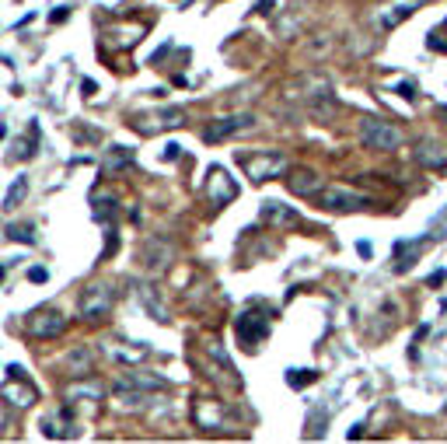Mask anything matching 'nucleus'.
<instances>
[{"label": "nucleus", "mask_w": 447, "mask_h": 444, "mask_svg": "<svg viewBox=\"0 0 447 444\" xmlns=\"http://www.w3.org/2000/svg\"><path fill=\"white\" fill-rule=\"evenodd\" d=\"M360 144H364L367 151H384V154H392V151H399V147L406 144V133H402L395 122L364 116V120H360Z\"/></svg>", "instance_id": "obj_1"}, {"label": "nucleus", "mask_w": 447, "mask_h": 444, "mask_svg": "<svg viewBox=\"0 0 447 444\" xmlns=\"http://www.w3.org/2000/svg\"><path fill=\"white\" fill-rule=\"evenodd\" d=\"M112 305H116V294L109 283H91L87 290L81 294V319L87 325L105 322L112 315Z\"/></svg>", "instance_id": "obj_2"}, {"label": "nucleus", "mask_w": 447, "mask_h": 444, "mask_svg": "<svg viewBox=\"0 0 447 444\" xmlns=\"http://www.w3.org/2000/svg\"><path fill=\"white\" fill-rule=\"evenodd\" d=\"M318 206L328 210V213H357V210H367L370 206V196L350 189V186H325L318 193Z\"/></svg>", "instance_id": "obj_3"}, {"label": "nucleus", "mask_w": 447, "mask_h": 444, "mask_svg": "<svg viewBox=\"0 0 447 444\" xmlns=\"http://www.w3.org/2000/svg\"><path fill=\"white\" fill-rule=\"evenodd\" d=\"M244 164V175L259 186V182H266V179H276V175H286V168H290V162H286L284 154H244L242 158Z\"/></svg>", "instance_id": "obj_4"}, {"label": "nucleus", "mask_w": 447, "mask_h": 444, "mask_svg": "<svg viewBox=\"0 0 447 444\" xmlns=\"http://www.w3.org/2000/svg\"><path fill=\"white\" fill-rule=\"evenodd\" d=\"M248 130H255V116H220V120H213L210 126L203 130V140L206 144H224V140H231V137H238V133H248Z\"/></svg>", "instance_id": "obj_5"}, {"label": "nucleus", "mask_w": 447, "mask_h": 444, "mask_svg": "<svg viewBox=\"0 0 447 444\" xmlns=\"http://www.w3.org/2000/svg\"><path fill=\"white\" fill-rule=\"evenodd\" d=\"M25 329H28V336H36V339H56V336L67 332V315H60L56 308H39V312L28 315Z\"/></svg>", "instance_id": "obj_6"}, {"label": "nucleus", "mask_w": 447, "mask_h": 444, "mask_svg": "<svg viewBox=\"0 0 447 444\" xmlns=\"http://www.w3.org/2000/svg\"><path fill=\"white\" fill-rule=\"evenodd\" d=\"M171 259H175V248H171L168 238H147V242L140 245V263L151 273H164L171 266Z\"/></svg>", "instance_id": "obj_7"}, {"label": "nucleus", "mask_w": 447, "mask_h": 444, "mask_svg": "<svg viewBox=\"0 0 447 444\" xmlns=\"http://www.w3.org/2000/svg\"><path fill=\"white\" fill-rule=\"evenodd\" d=\"M112 396H116V406H119L122 413H140V409H147V406L154 403V392L151 388H140V385H112Z\"/></svg>", "instance_id": "obj_8"}, {"label": "nucleus", "mask_w": 447, "mask_h": 444, "mask_svg": "<svg viewBox=\"0 0 447 444\" xmlns=\"http://www.w3.org/2000/svg\"><path fill=\"white\" fill-rule=\"evenodd\" d=\"M286 189L293 196H318L325 189V179L315 168H293V171H286Z\"/></svg>", "instance_id": "obj_9"}, {"label": "nucleus", "mask_w": 447, "mask_h": 444, "mask_svg": "<svg viewBox=\"0 0 447 444\" xmlns=\"http://www.w3.org/2000/svg\"><path fill=\"white\" fill-rule=\"evenodd\" d=\"M419 7H423V0H392V4H384V7L377 11V28H384V32L399 28V25H402L406 18H412Z\"/></svg>", "instance_id": "obj_10"}, {"label": "nucleus", "mask_w": 447, "mask_h": 444, "mask_svg": "<svg viewBox=\"0 0 447 444\" xmlns=\"http://www.w3.org/2000/svg\"><path fill=\"white\" fill-rule=\"evenodd\" d=\"M63 399L74 406V403H98V399H105V385L98 381V378H74L67 388H63Z\"/></svg>", "instance_id": "obj_11"}, {"label": "nucleus", "mask_w": 447, "mask_h": 444, "mask_svg": "<svg viewBox=\"0 0 447 444\" xmlns=\"http://www.w3.org/2000/svg\"><path fill=\"white\" fill-rule=\"evenodd\" d=\"M235 332H238V339H242L248 350H255V343H262V339H266L269 325H266L262 315H255V312H242V315H238V322H235Z\"/></svg>", "instance_id": "obj_12"}, {"label": "nucleus", "mask_w": 447, "mask_h": 444, "mask_svg": "<svg viewBox=\"0 0 447 444\" xmlns=\"http://www.w3.org/2000/svg\"><path fill=\"white\" fill-rule=\"evenodd\" d=\"M39 430L53 441H67V438H74V416L67 409H53L39 420Z\"/></svg>", "instance_id": "obj_13"}, {"label": "nucleus", "mask_w": 447, "mask_h": 444, "mask_svg": "<svg viewBox=\"0 0 447 444\" xmlns=\"http://www.w3.org/2000/svg\"><path fill=\"white\" fill-rule=\"evenodd\" d=\"M335 112H339V102H335V95H332L328 88L311 91V98H308V116H311V120L332 122L335 120Z\"/></svg>", "instance_id": "obj_14"}, {"label": "nucleus", "mask_w": 447, "mask_h": 444, "mask_svg": "<svg viewBox=\"0 0 447 444\" xmlns=\"http://www.w3.org/2000/svg\"><path fill=\"white\" fill-rule=\"evenodd\" d=\"M262 221L269 224V228H297L301 224V217H297V210L293 206H286V203H276V200H266L262 203Z\"/></svg>", "instance_id": "obj_15"}, {"label": "nucleus", "mask_w": 447, "mask_h": 444, "mask_svg": "<svg viewBox=\"0 0 447 444\" xmlns=\"http://www.w3.org/2000/svg\"><path fill=\"white\" fill-rule=\"evenodd\" d=\"M0 396H4V403L14 406V409H28V406H36V399H39L36 388H32L28 381H21V374H14V381H7Z\"/></svg>", "instance_id": "obj_16"}, {"label": "nucleus", "mask_w": 447, "mask_h": 444, "mask_svg": "<svg viewBox=\"0 0 447 444\" xmlns=\"http://www.w3.org/2000/svg\"><path fill=\"white\" fill-rule=\"evenodd\" d=\"M416 162L423 164L426 171H447V151H444V144H437V140H423V144L416 147Z\"/></svg>", "instance_id": "obj_17"}, {"label": "nucleus", "mask_w": 447, "mask_h": 444, "mask_svg": "<svg viewBox=\"0 0 447 444\" xmlns=\"http://www.w3.org/2000/svg\"><path fill=\"white\" fill-rule=\"evenodd\" d=\"M206 193H210V203H231L235 200V182L224 175V168H210V182H206Z\"/></svg>", "instance_id": "obj_18"}, {"label": "nucleus", "mask_w": 447, "mask_h": 444, "mask_svg": "<svg viewBox=\"0 0 447 444\" xmlns=\"http://www.w3.org/2000/svg\"><path fill=\"white\" fill-rule=\"evenodd\" d=\"M102 354H105L109 361L122 364V367H136V364L147 357V350H140V347H119V343H102Z\"/></svg>", "instance_id": "obj_19"}, {"label": "nucleus", "mask_w": 447, "mask_h": 444, "mask_svg": "<svg viewBox=\"0 0 447 444\" xmlns=\"http://www.w3.org/2000/svg\"><path fill=\"white\" fill-rule=\"evenodd\" d=\"M63 367H67L70 378H87V374L95 371V354L84 350V347H77V350H70V354L63 357Z\"/></svg>", "instance_id": "obj_20"}, {"label": "nucleus", "mask_w": 447, "mask_h": 444, "mask_svg": "<svg viewBox=\"0 0 447 444\" xmlns=\"http://www.w3.org/2000/svg\"><path fill=\"white\" fill-rule=\"evenodd\" d=\"M426 245V238H416V242H399L395 245V273H406L416 266V255H419V248Z\"/></svg>", "instance_id": "obj_21"}, {"label": "nucleus", "mask_w": 447, "mask_h": 444, "mask_svg": "<svg viewBox=\"0 0 447 444\" xmlns=\"http://www.w3.org/2000/svg\"><path fill=\"white\" fill-rule=\"evenodd\" d=\"M196 423H200V427H206V430H210V427H231V423H227V420H224V413H220V406L217 403H196Z\"/></svg>", "instance_id": "obj_22"}, {"label": "nucleus", "mask_w": 447, "mask_h": 444, "mask_svg": "<svg viewBox=\"0 0 447 444\" xmlns=\"http://www.w3.org/2000/svg\"><path fill=\"white\" fill-rule=\"evenodd\" d=\"M185 122V116H182V109H164V112H158L154 116V122H140V130L144 133H158V130H175V126H182Z\"/></svg>", "instance_id": "obj_23"}, {"label": "nucleus", "mask_w": 447, "mask_h": 444, "mask_svg": "<svg viewBox=\"0 0 447 444\" xmlns=\"http://www.w3.org/2000/svg\"><path fill=\"white\" fill-rule=\"evenodd\" d=\"M129 162H133V151H126V147H112V151L105 154V162H102V171H105V175H116V171L126 168Z\"/></svg>", "instance_id": "obj_24"}, {"label": "nucleus", "mask_w": 447, "mask_h": 444, "mask_svg": "<svg viewBox=\"0 0 447 444\" xmlns=\"http://www.w3.org/2000/svg\"><path fill=\"white\" fill-rule=\"evenodd\" d=\"M136 294H140V301H144V308L151 312V319H158V322H168V315H164V308H161V301L151 294V287L147 283H136Z\"/></svg>", "instance_id": "obj_25"}, {"label": "nucleus", "mask_w": 447, "mask_h": 444, "mask_svg": "<svg viewBox=\"0 0 447 444\" xmlns=\"http://www.w3.org/2000/svg\"><path fill=\"white\" fill-rule=\"evenodd\" d=\"M25 193H28V179L25 175H18V182L7 189V196H4V210H14L18 203L25 200Z\"/></svg>", "instance_id": "obj_26"}, {"label": "nucleus", "mask_w": 447, "mask_h": 444, "mask_svg": "<svg viewBox=\"0 0 447 444\" xmlns=\"http://www.w3.org/2000/svg\"><path fill=\"white\" fill-rule=\"evenodd\" d=\"M7 238H11V242H21V245H36V242H39L32 224H11V228H7Z\"/></svg>", "instance_id": "obj_27"}, {"label": "nucleus", "mask_w": 447, "mask_h": 444, "mask_svg": "<svg viewBox=\"0 0 447 444\" xmlns=\"http://www.w3.org/2000/svg\"><path fill=\"white\" fill-rule=\"evenodd\" d=\"M126 385H140V388H164V378H161V374H140V371H133V374H126Z\"/></svg>", "instance_id": "obj_28"}, {"label": "nucleus", "mask_w": 447, "mask_h": 444, "mask_svg": "<svg viewBox=\"0 0 447 444\" xmlns=\"http://www.w3.org/2000/svg\"><path fill=\"white\" fill-rule=\"evenodd\" d=\"M315 381V371H286V385H293V388H304V385H311Z\"/></svg>", "instance_id": "obj_29"}, {"label": "nucleus", "mask_w": 447, "mask_h": 444, "mask_svg": "<svg viewBox=\"0 0 447 444\" xmlns=\"http://www.w3.org/2000/svg\"><path fill=\"white\" fill-rule=\"evenodd\" d=\"M28 280H32V283H45V280H49V270H45V266H32V270H28Z\"/></svg>", "instance_id": "obj_30"}, {"label": "nucleus", "mask_w": 447, "mask_h": 444, "mask_svg": "<svg viewBox=\"0 0 447 444\" xmlns=\"http://www.w3.org/2000/svg\"><path fill=\"white\" fill-rule=\"evenodd\" d=\"M395 91H399L402 98H416V84H412V81H402L399 88H395Z\"/></svg>", "instance_id": "obj_31"}, {"label": "nucleus", "mask_w": 447, "mask_h": 444, "mask_svg": "<svg viewBox=\"0 0 447 444\" xmlns=\"http://www.w3.org/2000/svg\"><path fill=\"white\" fill-rule=\"evenodd\" d=\"M67 18H70V11H67V7H60V11H53V18H49V21H53V25H63Z\"/></svg>", "instance_id": "obj_32"}, {"label": "nucleus", "mask_w": 447, "mask_h": 444, "mask_svg": "<svg viewBox=\"0 0 447 444\" xmlns=\"http://www.w3.org/2000/svg\"><path fill=\"white\" fill-rule=\"evenodd\" d=\"M444 277H447L444 270H437V273H430V280H426V283H430V287H441V283H444Z\"/></svg>", "instance_id": "obj_33"}, {"label": "nucleus", "mask_w": 447, "mask_h": 444, "mask_svg": "<svg viewBox=\"0 0 447 444\" xmlns=\"http://www.w3.org/2000/svg\"><path fill=\"white\" fill-rule=\"evenodd\" d=\"M81 88H84V98H91V95H95V81H91V78H84Z\"/></svg>", "instance_id": "obj_34"}, {"label": "nucleus", "mask_w": 447, "mask_h": 444, "mask_svg": "<svg viewBox=\"0 0 447 444\" xmlns=\"http://www.w3.org/2000/svg\"><path fill=\"white\" fill-rule=\"evenodd\" d=\"M328 46H332V39H318L315 46H311V53H325Z\"/></svg>", "instance_id": "obj_35"}, {"label": "nucleus", "mask_w": 447, "mask_h": 444, "mask_svg": "<svg viewBox=\"0 0 447 444\" xmlns=\"http://www.w3.org/2000/svg\"><path fill=\"white\" fill-rule=\"evenodd\" d=\"M273 11V0H259V14H269Z\"/></svg>", "instance_id": "obj_36"}, {"label": "nucleus", "mask_w": 447, "mask_h": 444, "mask_svg": "<svg viewBox=\"0 0 447 444\" xmlns=\"http://www.w3.org/2000/svg\"><path fill=\"white\" fill-rule=\"evenodd\" d=\"M357 252H360L364 259H370V245H367V242H360V245H357Z\"/></svg>", "instance_id": "obj_37"}, {"label": "nucleus", "mask_w": 447, "mask_h": 444, "mask_svg": "<svg viewBox=\"0 0 447 444\" xmlns=\"http://www.w3.org/2000/svg\"><path fill=\"white\" fill-rule=\"evenodd\" d=\"M444 116H447V109H444Z\"/></svg>", "instance_id": "obj_38"}]
</instances>
